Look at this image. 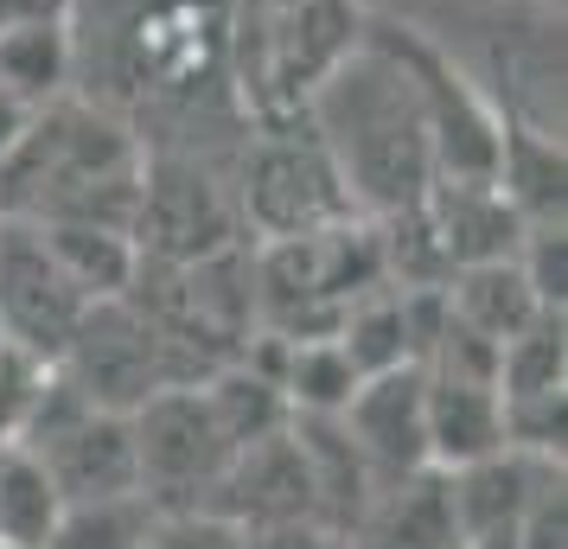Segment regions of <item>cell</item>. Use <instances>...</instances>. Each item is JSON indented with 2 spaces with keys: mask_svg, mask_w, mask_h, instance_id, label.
Listing matches in <instances>:
<instances>
[{
  "mask_svg": "<svg viewBox=\"0 0 568 549\" xmlns=\"http://www.w3.org/2000/svg\"><path fill=\"white\" fill-rule=\"evenodd\" d=\"M141 549H243V523L224 511H160Z\"/></svg>",
  "mask_w": 568,
  "mask_h": 549,
  "instance_id": "obj_13",
  "label": "cell"
},
{
  "mask_svg": "<svg viewBox=\"0 0 568 549\" xmlns=\"http://www.w3.org/2000/svg\"><path fill=\"white\" fill-rule=\"evenodd\" d=\"M160 505L148 492H115V498H78L52 523L45 549H141L154 530Z\"/></svg>",
  "mask_w": 568,
  "mask_h": 549,
  "instance_id": "obj_11",
  "label": "cell"
},
{
  "mask_svg": "<svg viewBox=\"0 0 568 549\" xmlns=\"http://www.w3.org/2000/svg\"><path fill=\"white\" fill-rule=\"evenodd\" d=\"M0 224H7V211H0Z\"/></svg>",
  "mask_w": 568,
  "mask_h": 549,
  "instance_id": "obj_16",
  "label": "cell"
},
{
  "mask_svg": "<svg viewBox=\"0 0 568 549\" xmlns=\"http://www.w3.org/2000/svg\"><path fill=\"white\" fill-rule=\"evenodd\" d=\"M243 549H345V537L338 530H326V523H262V530H243Z\"/></svg>",
  "mask_w": 568,
  "mask_h": 549,
  "instance_id": "obj_14",
  "label": "cell"
},
{
  "mask_svg": "<svg viewBox=\"0 0 568 549\" xmlns=\"http://www.w3.org/2000/svg\"><path fill=\"white\" fill-rule=\"evenodd\" d=\"M440 294H447V307H454V319H466L479 339L505 345L517 339L524 326H537L549 307L537 301V288L524 282V268H517V256H498V262H473V268H454L447 282H440Z\"/></svg>",
  "mask_w": 568,
  "mask_h": 549,
  "instance_id": "obj_9",
  "label": "cell"
},
{
  "mask_svg": "<svg viewBox=\"0 0 568 549\" xmlns=\"http://www.w3.org/2000/svg\"><path fill=\"white\" fill-rule=\"evenodd\" d=\"M422 428H428V467H440V472L498 454V447H505L498 377L422 365Z\"/></svg>",
  "mask_w": 568,
  "mask_h": 549,
  "instance_id": "obj_7",
  "label": "cell"
},
{
  "mask_svg": "<svg viewBox=\"0 0 568 549\" xmlns=\"http://www.w3.org/2000/svg\"><path fill=\"white\" fill-rule=\"evenodd\" d=\"M345 435L364 454V467L377 479V492L428 467V428H422V365H389L358 377V390L345 396Z\"/></svg>",
  "mask_w": 568,
  "mask_h": 549,
  "instance_id": "obj_6",
  "label": "cell"
},
{
  "mask_svg": "<svg viewBox=\"0 0 568 549\" xmlns=\"http://www.w3.org/2000/svg\"><path fill=\"white\" fill-rule=\"evenodd\" d=\"M32 122V103H20L13 90H0V166L13 160V148H20V134H27Z\"/></svg>",
  "mask_w": 568,
  "mask_h": 549,
  "instance_id": "obj_15",
  "label": "cell"
},
{
  "mask_svg": "<svg viewBox=\"0 0 568 549\" xmlns=\"http://www.w3.org/2000/svg\"><path fill=\"white\" fill-rule=\"evenodd\" d=\"M134 421V467H141V492L160 511H211V498L224 486V472L236 460V441L224 435V421L211 409L205 384H166Z\"/></svg>",
  "mask_w": 568,
  "mask_h": 549,
  "instance_id": "obj_3",
  "label": "cell"
},
{
  "mask_svg": "<svg viewBox=\"0 0 568 549\" xmlns=\"http://www.w3.org/2000/svg\"><path fill=\"white\" fill-rule=\"evenodd\" d=\"M71 83H78V45H71L64 7L0 27V90L39 109L52 96H71Z\"/></svg>",
  "mask_w": 568,
  "mask_h": 549,
  "instance_id": "obj_8",
  "label": "cell"
},
{
  "mask_svg": "<svg viewBox=\"0 0 568 549\" xmlns=\"http://www.w3.org/2000/svg\"><path fill=\"white\" fill-rule=\"evenodd\" d=\"M307 122L358 211L396 217L428 199L435 141H428V103H422L409 39H396L389 27L358 32V45L313 78Z\"/></svg>",
  "mask_w": 568,
  "mask_h": 549,
  "instance_id": "obj_1",
  "label": "cell"
},
{
  "mask_svg": "<svg viewBox=\"0 0 568 549\" xmlns=\"http://www.w3.org/2000/svg\"><path fill=\"white\" fill-rule=\"evenodd\" d=\"M141 141L115 109L52 96L32 109L13 160L0 166V211L13 224H122L134 231Z\"/></svg>",
  "mask_w": 568,
  "mask_h": 549,
  "instance_id": "obj_2",
  "label": "cell"
},
{
  "mask_svg": "<svg viewBox=\"0 0 568 549\" xmlns=\"http://www.w3.org/2000/svg\"><path fill=\"white\" fill-rule=\"evenodd\" d=\"M83 307L90 301L64 282V268L39 243V231L7 217L0 224V339L58 365V352L71 345Z\"/></svg>",
  "mask_w": 568,
  "mask_h": 549,
  "instance_id": "obj_5",
  "label": "cell"
},
{
  "mask_svg": "<svg viewBox=\"0 0 568 549\" xmlns=\"http://www.w3.org/2000/svg\"><path fill=\"white\" fill-rule=\"evenodd\" d=\"M58 511H64V498H58L52 472L39 467L20 441H7L0 447V543L7 549H45Z\"/></svg>",
  "mask_w": 568,
  "mask_h": 549,
  "instance_id": "obj_10",
  "label": "cell"
},
{
  "mask_svg": "<svg viewBox=\"0 0 568 549\" xmlns=\"http://www.w3.org/2000/svg\"><path fill=\"white\" fill-rule=\"evenodd\" d=\"M243 217L256 224L268 243L275 236H307V231H326V224H345V217H358L352 205V192L338 180V166L326 160V148L301 134H262L250 141V154H243Z\"/></svg>",
  "mask_w": 568,
  "mask_h": 549,
  "instance_id": "obj_4",
  "label": "cell"
},
{
  "mask_svg": "<svg viewBox=\"0 0 568 549\" xmlns=\"http://www.w3.org/2000/svg\"><path fill=\"white\" fill-rule=\"evenodd\" d=\"M511 549H568V492H562V467H549L524 498Z\"/></svg>",
  "mask_w": 568,
  "mask_h": 549,
  "instance_id": "obj_12",
  "label": "cell"
}]
</instances>
